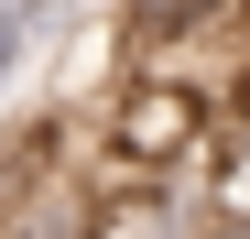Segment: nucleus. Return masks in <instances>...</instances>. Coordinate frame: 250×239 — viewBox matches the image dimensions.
<instances>
[{
	"label": "nucleus",
	"instance_id": "1",
	"mask_svg": "<svg viewBox=\"0 0 250 239\" xmlns=\"http://www.w3.org/2000/svg\"><path fill=\"white\" fill-rule=\"evenodd\" d=\"M98 141L120 152V174L131 185H207V152H218V98L196 87V76H120L109 87V120H98Z\"/></svg>",
	"mask_w": 250,
	"mask_h": 239
},
{
	"label": "nucleus",
	"instance_id": "2",
	"mask_svg": "<svg viewBox=\"0 0 250 239\" xmlns=\"http://www.w3.org/2000/svg\"><path fill=\"white\" fill-rule=\"evenodd\" d=\"M55 44V22H44V0H0V98L22 87V65Z\"/></svg>",
	"mask_w": 250,
	"mask_h": 239
}]
</instances>
